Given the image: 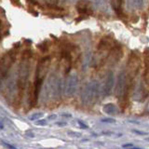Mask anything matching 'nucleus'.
I'll list each match as a JSON object with an SVG mask.
<instances>
[{
  "label": "nucleus",
  "instance_id": "f257e3e1",
  "mask_svg": "<svg viewBox=\"0 0 149 149\" xmlns=\"http://www.w3.org/2000/svg\"><path fill=\"white\" fill-rule=\"evenodd\" d=\"M50 66V58L45 57L42 58L39 63H37L36 71V80H35V86H34V92H33V96H34V101L33 102H36L37 97H38L40 88L43 83V79L48 74V71Z\"/></svg>",
  "mask_w": 149,
  "mask_h": 149
},
{
  "label": "nucleus",
  "instance_id": "f03ea898",
  "mask_svg": "<svg viewBox=\"0 0 149 149\" xmlns=\"http://www.w3.org/2000/svg\"><path fill=\"white\" fill-rule=\"evenodd\" d=\"M141 63H142V61H141V56H140V54L136 52V51H132L130 55L128 63H127V74H128L127 79L132 80V79L136 76L140 68H141Z\"/></svg>",
  "mask_w": 149,
  "mask_h": 149
},
{
  "label": "nucleus",
  "instance_id": "39448f33",
  "mask_svg": "<svg viewBox=\"0 0 149 149\" xmlns=\"http://www.w3.org/2000/svg\"><path fill=\"white\" fill-rule=\"evenodd\" d=\"M77 12L83 16L91 15L92 13V7L91 2L86 1V0H80L77 4Z\"/></svg>",
  "mask_w": 149,
  "mask_h": 149
},
{
  "label": "nucleus",
  "instance_id": "2eb2a0df",
  "mask_svg": "<svg viewBox=\"0 0 149 149\" xmlns=\"http://www.w3.org/2000/svg\"><path fill=\"white\" fill-rule=\"evenodd\" d=\"M37 125H46L47 122H46V120H43V121H38V122H36Z\"/></svg>",
  "mask_w": 149,
  "mask_h": 149
},
{
  "label": "nucleus",
  "instance_id": "6ab92c4d",
  "mask_svg": "<svg viewBox=\"0 0 149 149\" xmlns=\"http://www.w3.org/2000/svg\"><path fill=\"white\" fill-rule=\"evenodd\" d=\"M1 28H2V23L0 22V32H1Z\"/></svg>",
  "mask_w": 149,
  "mask_h": 149
},
{
  "label": "nucleus",
  "instance_id": "7ed1b4c3",
  "mask_svg": "<svg viewBox=\"0 0 149 149\" xmlns=\"http://www.w3.org/2000/svg\"><path fill=\"white\" fill-rule=\"evenodd\" d=\"M15 59L16 52L14 50H9L0 57V77H3L8 74V70L15 62Z\"/></svg>",
  "mask_w": 149,
  "mask_h": 149
},
{
  "label": "nucleus",
  "instance_id": "4468645a",
  "mask_svg": "<svg viewBox=\"0 0 149 149\" xmlns=\"http://www.w3.org/2000/svg\"><path fill=\"white\" fill-rule=\"evenodd\" d=\"M132 132H135V133H137V134H140V135L146 134V132H139V130H133Z\"/></svg>",
  "mask_w": 149,
  "mask_h": 149
},
{
  "label": "nucleus",
  "instance_id": "0eeeda50",
  "mask_svg": "<svg viewBox=\"0 0 149 149\" xmlns=\"http://www.w3.org/2000/svg\"><path fill=\"white\" fill-rule=\"evenodd\" d=\"M126 84H127V77H126V76L123 74H121V76H119L118 86H116V94H118V96L123 94Z\"/></svg>",
  "mask_w": 149,
  "mask_h": 149
},
{
  "label": "nucleus",
  "instance_id": "423d86ee",
  "mask_svg": "<svg viewBox=\"0 0 149 149\" xmlns=\"http://www.w3.org/2000/svg\"><path fill=\"white\" fill-rule=\"evenodd\" d=\"M121 55H122V51H121V48L119 46H115L113 49L110 50V52L108 53L106 57V61L109 62L112 64H115L116 63L118 62V60L120 59Z\"/></svg>",
  "mask_w": 149,
  "mask_h": 149
},
{
  "label": "nucleus",
  "instance_id": "9d476101",
  "mask_svg": "<svg viewBox=\"0 0 149 149\" xmlns=\"http://www.w3.org/2000/svg\"><path fill=\"white\" fill-rule=\"evenodd\" d=\"M112 86H113V78L110 77V78H109V80H108V82H107L106 88H105L106 93H109V92H110L111 88H112Z\"/></svg>",
  "mask_w": 149,
  "mask_h": 149
},
{
  "label": "nucleus",
  "instance_id": "ddd939ff",
  "mask_svg": "<svg viewBox=\"0 0 149 149\" xmlns=\"http://www.w3.org/2000/svg\"><path fill=\"white\" fill-rule=\"evenodd\" d=\"M47 1H48L49 5H53V6L58 3V0H47Z\"/></svg>",
  "mask_w": 149,
  "mask_h": 149
},
{
  "label": "nucleus",
  "instance_id": "aec40b11",
  "mask_svg": "<svg viewBox=\"0 0 149 149\" xmlns=\"http://www.w3.org/2000/svg\"><path fill=\"white\" fill-rule=\"evenodd\" d=\"M128 149H139V148H137V147H132V148H128Z\"/></svg>",
  "mask_w": 149,
  "mask_h": 149
},
{
  "label": "nucleus",
  "instance_id": "412c9836",
  "mask_svg": "<svg viewBox=\"0 0 149 149\" xmlns=\"http://www.w3.org/2000/svg\"><path fill=\"white\" fill-rule=\"evenodd\" d=\"M146 140H147V141H149V138H147V139H146Z\"/></svg>",
  "mask_w": 149,
  "mask_h": 149
},
{
  "label": "nucleus",
  "instance_id": "1a4fd4ad",
  "mask_svg": "<svg viewBox=\"0 0 149 149\" xmlns=\"http://www.w3.org/2000/svg\"><path fill=\"white\" fill-rule=\"evenodd\" d=\"M104 112H106L107 114H110V115L116 114V106H115L114 104H106V105L104 107Z\"/></svg>",
  "mask_w": 149,
  "mask_h": 149
},
{
  "label": "nucleus",
  "instance_id": "20e7f679",
  "mask_svg": "<svg viewBox=\"0 0 149 149\" xmlns=\"http://www.w3.org/2000/svg\"><path fill=\"white\" fill-rule=\"evenodd\" d=\"M115 46H116V44L113 37L110 36H104L101 39L99 45H98V52L101 54L105 53L107 57V55L110 52V50L113 49Z\"/></svg>",
  "mask_w": 149,
  "mask_h": 149
},
{
  "label": "nucleus",
  "instance_id": "f3484780",
  "mask_svg": "<svg viewBox=\"0 0 149 149\" xmlns=\"http://www.w3.org/2000/svg\"><path fill=\"white\" fill-rule=\"evenodd\" d=\"M79 124H80V125L82 126V127H83V129H87V128H88L86 125H84V124H83V123H81V122H79Z\"/></svg>",
  "mask_w": 149,
  "mask_h": 149
},
{
  "label": "nucleus",
  "instance_id": "a211bd4d",
  "mask_svg": "<svg viewBox=\"0 0 149 149\" xmlns=\"http://www.w3.org/2000/svg\"><path fill=\"white\" fill-rule=\"evenodd\" d=\"M56 118V116H49V118L50 119V118Z\"/></svg>",
  "mask_w": 149,
  "mask_h": 149
},
{
  "label": "nucleus",
  "instance_id": "6e6552de",
  "mask_svg": "<svg viewBox=\"0 0 149 149\" xmlns=\"http://www.w3.org/2000/svg\"><path fill=\"white\" fill-rule=\"evenodd\" d=\"M122 3L123 0H111V5L112 8H114V10L116 11V13L118 14V16L122 15Z\"/></svg>",
  "mask_w": 149,
  "mask_h": 149
},
{
  "label": "nucleus",
  "instance_id": "dca6fc26",
  "mask_svg": "<svg viewBox=\"0 0 149 149\" xmlns=\"http://www.w3.org/2000/svg\"><path fill=\"white\" fill-rule=\"evenodd\" d=\"M132 146V143H127V144H123V147H130Z\"/></svg>",
  "mask_w": 149,
  "mask_h": 149
},
{
  "label": "nucleus",
  "instance_id": "f8f14e48",
  "mask_svg": "<svg viewBox=\"0 0 149 149\" xmlns=\"http://www.w3.org/2000/svg\"><path fill=\"white\" fill-rule=\"evenodd\" d=\"M102 122H109V123H115L116 121L114 119H112V118H104V119H102Z\"/></svg>",
  "mask_w": 149,
  "mask_h": 149
},
{
  "label": "nucleus",
  "instance_id": "9b49d317",
  "mask_svg": "<svg viewBox=\"0 0 149 149\" xmlns=\"http://www.w3.org/2000/svg\"><path fill=\"white\" fill-rule=\"evenodd\" d=\"M42 116V114L41 113H38V114H35V115H33L31 116V120H36V119H38L39 118H41Z\"/></svg>",
  "mask_w": 149,
  "mask_h": 149
}]
</instances>
